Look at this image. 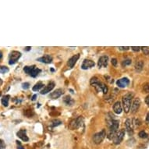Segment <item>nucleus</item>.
I'll return each instance as SVG.
<instances>
[{
    "mask_svg": "<svg viewBox=\"0 0 149 149\" xmlns=\"http://www.w3.org/2000/svg\"><path fill=\"white\" fill-rule=\"evenodd\" d=\"M63 102L66 104V105H69V106H72V105L74 104V100L71 97L69 96V95H66V96L64 97L63 98Z\"/></svg>",
    "mask_w": 149,
    "mask_h": 149,
    "instance_id": "a211bd4d",
    "label": "nucleus"
},
{
    "mask_svg": "<svg viewBox=\"0 0 149 149\" xmlns=\"http://www.w3.org/2000/svg\"><path fill=\"white\" fill-rule=\"evenodd\" d=\"M54 88H55V83H54V82H50L46 87H44V88L41 91V94H46L47 93H49V92H50V91H52Z\"/></svg>",
    "mask_w": 149,
    "mask_h": 149,
    "instance_id": "ddd939ff",
    "label": "nucleus"
},
{
    "mask_svg": "<svg viewBox=\"0 0 149 149\" xmlns=\"http://www.w3.org/2000/svg\"><path fill=\"white\" fill-rule=\"evenodd\" d=\"M9 71V68L6 66H0V73H5Z\"/></svg>",
    "mask_w": 149,
    "mask_h": 149,
    "instance_id": "a878e982",
    "label": "nucleus"
},
{
    "mask_svg": "<svg viewBox=\"0 0 149 149\" xmlns=\"http://www.w3.org/2000/svg\"><path fill=\"white\" fill-rule=\"evenodd\" d=\"M35 67V66H24V71L26 73H28V75L30 74V73L31 72V70L34 69Z\"/></svg>",
    "mask_w": 149,
    "mask_h": 149,
    "instance_id": "b1692460",
    "label": "nucleus"
},
{
    "mask_svg": "<svg viewBox=\"0 0 149 149\" xmlns=\"http://www.w3.org/2000/svg\"><path fill=\"white\" fill-rule=\"evenodd\" d=\"M146 121L148 122V123H149V113H148V115H147L146 116Z\"/></svg>",
    "mask_w": 149,
    "mask_h": 149,
    "instance_id": "4c0bfd02",
    "label": "nucleus"
},
{
    "mask_svg": "<svg viewBox=\"0 0 149 149\" xmlns=\"http://www.w3.org/2000/svg\"><path fill=\"white\" fill-rule=\"evenodd\" d=\"M141 105V100L140 98H135L134 101L133 102V104L130 106V109H131V113H136L138 112V109Z\"/></svg>",
    "mask_w": 149,
    "mask_h": 149,
    "instance_id": "6e6552de",
    "label": "nucleus"
},
{
    "mask_svg": "<svg viewBox=\"0 0 149 149\" xmlns=\"http://www.w3.org/2000/svg\"><path fill=\"white\" fill-rule=\"evenodd\" d=\"M142 51H143V53L145 54V55H148L149 54V48L148 47H142L141 48Z\"/></svg>",
    "mask_w": 149,
    "mask_h": 149,
    "instance_id": "cd10ccee",
    "label": "nucleus"
},
{
    "mask_svg": "<svg viewBox=\"0 0 149 149\" xmlns=\"http://www.w3.org/2000/svg\"><path fill=\"white\" fill-rule=\"evenodd\" d=\"M144 67V63L143 61H138V63L135 64V69L136 71L141 72Z\"/></svg>",
    "mask_w": 149,
    "mask_h": 149,
    "instance_id": "412c9836",
    "label": "nucleus"
},
{
    "mask_svg": "<svg viewBox=\"0 0 149 149\" xmlns=\"http://www.w3.org/2000/svg\"><path fill=\"white\" fill-rule=\"evenodd\" d=\"M125 136V130L123 129V130H120L119 132H117L116 135L115 136V138L113 140V143L115 144H119L122 142V141L123 140V138Z\"/></svg>",
    "mask_w": 149,
    "mask_h": 149,
    "instance_id": "423d86ee",
    "label": "nucleus"
},
{
    "mask_svg": "<svg viewBox=\"0 0 149 149\" xmlns=\"http://www.w3.org/2000/svg\"><path fill=\"white\" fill-rule=\"evenodd\" d=\"M17 144H18L17 149H24L22 146H21V144L20 143V141H17Z\"/></svg>",
    "mask_w": 149,
    "mask_h": 149,
    "instance_id": "72a5a7b5",
    "label": "nucleus"
},
{
    "mask_svg": "<svg viewBox=\"0 0 149 149\" xmlns=\"http://www.w3.org/2000/svg\"><path fill=\"white\" fill-rule=\"evenodd\" d=\"M37 60L41 62V63H51L53 62V57L50 55H44L38 59Z\"/></svg>",
    "mask_w": 149,
    "mask_h": 149,
    "instance_id": "f8f14e48",
    "label": "nucleus"
},
{
    "mask_svg": "<svg viewBox=\"0 0 149 149\" xmlns=\"http://www.w3.org/2000/svg\"><path fill=\"white\" fill-rule=\"evenodd\" d=\"M131 63V59H125V60L123 61V63H122V66H127L128 65H130Z\"/></svg>",
    "mask_w": 149,
    "mask_h": 149,
    "instance_id": "393cba45",
    "label": "nucleus"
},
{
    "mask_svg": "<svg viewBox=\"0 0 149 149\" xmlns=\"http://www.w3.org/2000/svg\"><path fill=\"white\" fill-rule=\"evenodd\" d=\"M61 123H62V122H61L59 119H53V120H52V122H51V126L53 127H58V126L61 125Z\"/></svg>",
    "mask_w": 149,
    "mask_h": 149,
    "instance_id": "5701e85b",
    "label": "nucleus"
},
{
    "mask_svg": "<svg viewBox=\"0 0 149 149\" xmlns=\"http://www.w3.org/2000/svg\"><path fill=\"white\" fill-rule=\"evenodd\" d=\"M133 121L132 119H127L125 122V126H126V130H127L128 134L130 136L133 135Z\"/></svg>",
    "mask_w": 149,
    "mask_h": 149,
    "instance_id": "0eeeda50",
    "label": "nucleus"
},
{
    "mask_svg": "<svg viewBox=\"0 0 149 149\" xmlns=\"http://www.w3.org/2000/svg\"><path fill=\"white\" fill-rule=\"evenodd\" d=\"M95 63L91 59H84L82 63V66H81V69H90L91 67H94Z\"/></svg>",
    "mask_w": 149,
    "mask_h": 149,
    "instance_id": "9d476101",
    "label": "nucleus"
},
{
    "mask_svg": "<svg viewBox=\"0 0 149 149\" xmlns=\"http://www.w3.org/2000/svg\"><path fill=\"white\" fill-rule=\"evenodd\" d=\"M36 98H37V94H34L33 96H32V98H31V100H32V101H34V100L36 99Z\"/></svg>",
    "mask_w": 149,
    "mask_h": 149,
    "instance_id": "e433bc0d",
    "label": "nucleus"
},
{
    "mask_svg": "<svg viewBox=\"0 0 149 149\" xmlns=\"http://www.w3.org/2000/svg\"><path fill=\"white\" fill-rule=\"evenodd\" d=\"M2 58H3V53L0 52V60H1V59Z\"/></svg>",
    "mask_w": 149,
    "mask_h": 149,
    "instance_id": "58836bf2",
    "label": "nucleus"
},
{
    "mask_svg": "<svg viewBox=\"0 0 149 149\" xmlns=\"http://www.w3.org/2000/svg\"><path fill=\"white\" fill-rule=\"evenodd\" d=\"M108 61H109V57L107 55H103L102 57H100L98 62V68L102 67H106L108 66Z\"/></svg>",
    "mask_w": 149,
    "mask_h": 149,
    "instance_id": "1a4fd4ad",
    "label": "nucleus"
},
{
    "mask_svg": "<svg viewBox=\"0 0 149 149\" xmlns=\"http://www.w3.org/2000/svg\"><path fill=\"white\" fill-rule=\"evenodd\" d=\"M21 53L17 51H13L9 55V65H13L17 62V60L20 58Z\"/></svg>",
    "mask_w": 149,
    "mask_h": 149,
    "instance_id": "39448f33",
    "label": "nucleus"
},
{
    "mask_svg": "<svg viewBox=\"0 0 149 149\" xmlns=\"http://www.w3.org/2000/svg\"><path fill=\"white\" fill-rule=\"evenodd\" d=\"M129 84H130V80L127 78H122L120 80H117L116 82V84L119 88H126L129 85Z\"/></svg>",
    "mask_w": 149,
    "mask_h": 149,
    "instance_id": "9b49d317",
    "label": "nucleus"
},
{
    "mask_svg": "<svg viewBox=\"0 0 149 149\" xmlns=\"http://www.w3.org/2000/svg\"><path fill=\"white\" fill-rule=\"evenodd\" d=\"M90 84H91V86H93L94 88L96 89V91L98 92H100L102 91L104 94H106L108 92V88L107 86L105 85V84L102 83L96 77H94L91 79V81H90Z\"/></svg>",
    "mask_w": 149,
    "mask_h": 149,
    "instance_id": "f257e3e1",
    "label": "nucleus"
},
{
    "mask_svg": "<svg viewBox=\"0 0 149 149\" xmlns=\"http://www.w3.org/2000/svg\"><path fill=\"white\" fill-rule=\"evenodd\" d=\"M17 137L19 138H20L22 141H29V138L27 136V131L26 130H19L17 133Z\"/></svg>",
    "mask_w": 149,
    "mask_h": 149,
    "instance_id": "dca6fc26",
    "label": "nucleus"
},
{
    "mask_svg": "<svg viewBox=\"0 0 149 149\" xmlns=\"http://www.w3.org/2000/svg\"><path fill=\"white\" fill-rule=\"evenodd\" d=\"M133 94L130 92L125 94L123 97V109L126 113H128L130 110V106H131V100H132Z\"/></svg>",
    "mask_w": 149,
    "mask_h": 149,
    "instance_id": "f03ea898",
    "label": "nucleus"
},
{
    "mask_svg": "<svg viewBox=\"0 0 149 149\" xmlns=\"http://www.w3.org/2000/svg\"><path fill=\"white\" fill-rule=\"evenodd\" d=\"M84 125V119L82 116H79L78 119H73L72 120L70 124H69V128L72 130H74V129H78L81 127V126Z\"/></svg>",
    "mask_w": 149,
    "mask_h": 149,
    "instance_id": "20e7f679",
    "label": "nucleus"
},
{
    "mask_svg": "<svg viewBox=\"0 0 149 149\" xmlns=\"http://www.w3.org/2000/svg\"><path fill=\"white\" fill-rule=\"evenodd\" d=\"M111 62H112V64H113V66L116 67V66H117V63H118V62H117V59H112V61H111Z\"/></svg>",
    "mask_w": 149,
    "mask_h": 149,
    "instance_id": "7c9ffc66",
    "label": "nucleus"
},
{
    "mask_svg": "<svg viewBox=\"0 0 149 149\" xmlns=\"http://www.w3.org/2000/svg\"><path fill=\"white\" fill-rule=\"evenodd\" d=\"M113 111L114 113L116 114H120L123 111V108H122L121 103L120 102H116L113 105Z\"/></svg>",
    "mask_w": 149,
    "mask_h": 149,
    "instance_id": "f3484780",
    "label": "nucleus"
},
{
    "mask_svg": "<svg viewBox=\"0 0 149 149\" xmlns=\"http://www.w3.org/2000/svg\"><path fill=\"white\" fill-rule=\"evenodd\" d=\"M9 95H5L2 98V100H1V102L3 105V106L5 107H7L9 105Z\"/></svg>",
    "mask_w": 149,
    "mask_h": 149,
    "instance_id": "6ab92c4d",
    "label": "nucleus"
},
{
    "mask_svg": "<svg viewBox=\"0 0 149 149\" xmlns=\"http://www.w3.org/2000/svg\"><path fill=\"white\" fill-rule=\"evenodd\" d=\"M43 86H44V84H43L42 82H38V83L36 84L33 87V91H39L42 88H43Z\"/></svg>",
    "mask_w": 149,
    "mask_h": 149,
    "instance_id": "4be33fe9",
    "label": "nucleus"
},
{
    "mask_svg": "<svg viewBox=\"0 0 149 149\" xmlns=\"http://www.w3.org/2000/svg\"><path fill=\"white\" fill-rule=\"evenodd\" d=\"M5 148H6V144L4 141L0 139V149H5Z\"/></svg>",
    "mask_w": 149,
    "mask_h": 149,
    "instance_id": "c85d7f7f",
    "label": "nucleus"
},
{
    "mask_svg": "<svg viewBox=\"0 0 149 149\" xmlns=\"http://www.w3.org/2000/svg\"><path fill=\"white\" fill-rule=\"evenodd\" d=\"M139 137L141 138H148V134L144 131H141L139 133Z\"/></svg>",
    "mask_w": 149,
    "mask_h": 149,
    "instance_id": "bb28decb",
    "label": "nucleus"
},
{
    "mask_svg": "<svg viewBox=\"0 0 149 149\" xmlns=\"http://www.w3.org/2000/svg\"><path fill=\"white\" fill-rule=\"evenodd\" d=\"M30 87V84L29 83H24L22 84V88L24 89H28Z\"/></svg>",
    "mask_w": 149,
    "mask_h": 149,
    "instance_id": "2f4dec72",
    "label": "nucleus"
},
{
    "mask_svg": "<svg viewBox=\"0 0 149 149\" xmlns=\"http://www.w3.org/2000/svg\"><path fill=\"white\" fill-rule=\"evenodd\" d=\"M144 91H145L146 93H149V83L146 84L144 86Z\"/></svg>",
    "mask_w": 149,
    "mask_h": 149,
    "instance_id": "c756f323",
    "label": "nucleus"
},
{
    "mask_svg": "<svg viewBox=\"0 0 149 149\" xmlns=\"http://www.w3.org/2000/svg\"><path fill=\"white\" fill-rule=\"evenodd\" d=\"M145 102H146L147 105L149 106V95L146 97V98H145Z\"/></svg>",
    "mask_w": 149,
    "mask_h": 149,
    "instance_id": "c9c22d12",
    "label": "nucleus"
},
{
    "mask_svg": "<svg viewBox=\"0 0 149 149\" xmlns=\"http://www.w3.org/2000/svg\"><path fill=\"white\" fill-rule=\"evenodd\" d=\"M129 49H130V48L127 47H127H119V50H128Z\"/></svg>",
    "mask_w": 149,
    "mask_h": 149,
    "instance_id": "f704fd0d",
    "label": "nucleus"
},
{
    "mask_svg": "<svg viewBox=\"0 0 149 149\" xmlns=\"http://www.w3.org/2000/svg\"><path fill=\"white\" fill-rule=\"evenodd\" d=\"M131 49L134 52H139L141 50V47H134V46H133V47H131Z\"/></svg>",
    "mask_w": 149,
    "mask_h": 149,
    "instance_id": "473e14b6",
    "label": "nucleus"
},
{
    "mask_svg": "<svg viewBox=\"0 0 149 149\" xmlns=\"http://www.w3.org/2000/svg\"><path fill=\"white\" fill-rule=\"evenodd\" d=\"M63 94V91L62 89H57L49 94V98H51L52 99H56V98H59Z\"/></svg>",
    "mask_w": 149,
    "mask_h": 149,
    "instance_id": "2eb2a0df",
    "label": "nucleus"
},
{
    "mask_svg": "<svg viewBox=\"0 0 149 149\" xmlns=\"http://www.w3.org/2000/svg\"><path fill=\"white\" fill-rule=\"evenodd\" d=\"M105 136H106V133H105V130H102V131L97 133L93 137V141H94V143L96 144H99L103 141V140L105 139Z\"/></svg>",
    "mask_w": 149,
    "mask_h": 149,
    "instance_id": "7ed1b4c3",
    "label": "nucleus"
},
{
    "mask_svg": "<svg viewBox=\"0 0 149 149\" xmlns=\"http://www.w3.org/2000/svg\"><path fill=\"white\" fill-rule=\"evenodd\" d=\"M40 73H41V69L34 67V68L31 70V72H30L29 75H30V77H32V78H35V77H37V76Z\"/></svg>",
    "mask_w": 149,
    "mask_h": 149,
    "instance_id": "aec40b11",
    "label": "nucleus"
},
{
    "mask_svg": "<svg viewBox=\"0 0 149 149\" xmlns=\"http://www.w3.org/2000/svg\"><path fill=\"white\" fill-rule=\"evenodd\" d=\"M80 57V55L79 54H77V55H73V56H72L71 58L69 59V60H68V63H67V65L69 66V68H73L74 65L76 64L77 63V61L78 60V59Z\"/></svg>",
    "mask_w": 149,
    "mask_h": 149,
    "instance_id": "4468645a",
    "label": "nucleus"
},
{
    "mask_svg": "<svg viewBox=\"0 0 149 149\" xmlns=\"http://www.w3.org/2000/svg\"><path fill=\"white\" fill-rule=\"evenodd\" d=\"M30 49V47H26L25 48V50H27V51H29Z\"/></svg>",
    "mask_w": 149,
    "mask_h": 149,
    "instance_id": "ea45409f",
    "label": "nucleus"
}]
</instances>
